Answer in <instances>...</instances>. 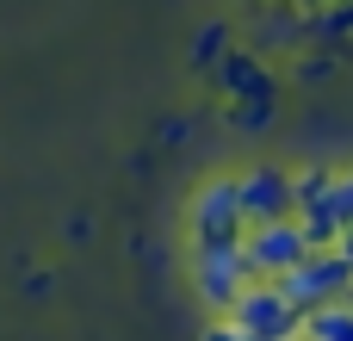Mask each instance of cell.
I'll list each match as a JSON object with an SVG mask.
<instances>
[{
  "instance_id": "obj_1",
  "label": "cell",
  "mask_w": 353,
  "mask_h": 341,
  "mask_svg": "<svg viewBox=\"0 0 353 341\" xmlns=\"http://www.w3.org/2000/svg\"><path fill=\"white\" fill-rule=\"evenodd\" d=\"M279 292H285V304L298 311V317H310V311H323V304H347L353 292V267L335 255V249H310L285 280H273Z\"/></svg>"
},
{
  "instance_id": "obj_2",
  "label": "cell",
  "mask_w": 353,
  "mask_h": 341,
  "mask_svg": "<svg viewBox=\"0 0 353 341\" xmlns=\"http://www.w3.org/2000/svg\"><path fill=\"white\" fill-rule=\"evenodd\" d=\"M192 249H242L248 236V217H242V199H236V180H205L192 193Z\"/></svg>"
},
{
  "instance_id": "obj_3",
  "label": "cell",
  "mask_w": 353,
  "mask_h": 341,
  "mask_svg": "<svg viewBox=\"0 0 353 341\" xmlns=\"http://www.w3.org/2000/svg\"><path fill=\"white\" fill-rule=\"evenodd\" d=\"M230 323H236L248 341H304V317L285 304V292H279L273 280H254V286L236 298Z\"/></svg>"
},
{
  "instance_id": "obj_4",
  "label": "cell",
  "mask_w": 353,
  "mask_h": 341,
  "mask_svg": "<svg viewBox=\"0 0 353 341\" xmlns=\"http://www.w3.org/2000/svg\"><path fill=\"white\" fill-rule=\"evenodd\" d=\"M310 255L304 242V224L298 217H279V224H254L242 236V261H248V280H285L298 261Z\"/></svg>"
},
{
  "instance_id": "obj_5",
  "label": "cell",
  "mask_w": 353,
  "mask_h": 341,
  "mask_svg": "<svg viewBox=\"0 0 353 341\" xmlns=\"http://www.w3.org/2000/svg\"><path fill=\"white\" fill-rule=\"evenodd\" d=\"M248 286H254V280H248L242 249H192V292H199V304H205V311L230 317V311H236V298H242Z\"/></svg>"
},
{
  "instance_id": "obj_6",
  "label": "cell",
  "mask_w": 353,
  "mask_h": 341,
  "mask_svg": "<svg viewBox=\"0 0 353 341\" xmlns=\"http://www.w3.org/2000/svg\"><path fill=\"white\" fill-rule=\"evenodd\" d=\"M236 199H242L248 230H254V224H279V217H292V168L254 162L248 174H236Z\"/></svg>"
},
{
  "instance_id": "obj_7",
  "label": "cell",
  "mask_w": 353,
  "mask_h": 341,
  "mask_svg": "<svg viewBox=\"0 0 353 341\" xmlns=\"http://www.w3.org/2000/svg\"><path fill=\"white\" fill-rule=\"evenodd\" d=\"M304 341H353V304H323L304 317Z\"/></svg>"
},
{
  "instance_id": "obj_8",
  "label": "cell",
  "mask_w": 353,
  "mask_h": 341,
  "mask_svg": "<svg viewBox=\"0 0 353 341\" xmlns=\"http://www.w3.org/2000/svg\"><path fill=\"white\" fill-rule=\"evenodd\" d=\"M329 180H335V168H323V162L298 168V174H292V217H298V211H310V205L329 193Z\"/></svg>"
},
{
  "instance_id": "obj_9",
  "label": "cell",
  "mask_w": 353,
  "mask_h": 341,
  "mask_svg": "<svg viewBox=\"0 0 353 341\" xmlns=\"http://www.w3.org/2000/svg\"><path fill=\"white\" fill-rule=\"evenodd\" d=\"M323 211L335 217V230H353V174H335V180H329Z\"/></svg>"
},
{
  "instance_id": "obj_10",
  "label": "cell",
  "mask_w": 353,
  "mask_h": 341,
  "mask_svg": "<svg viewBox=\"0 0 353 341\" xmlns=\"http://www.w3.org/2000/svg\"><path fill=\"white\" fill-rule=\"evenodd\" d=\"M223 87H230V93H254V87H261V68H248V62H230V68H223Z\"/></svg>"
},
{
  "instance_id": "obj_11",
  "label": "cell",
  "mask_w": 353,
  "mask_h": 341,
  "mask_svg": "<svg viewBox=\"0 0 353 341\" xmlns=\"http://www.w3.org/2000/svg\"><path fill=\"white\" fill-rule=\"evenodd\" d=\"M217 50H223V37H217V25H211V31H205V37H199V50H192V56H199V62H211V56H217Z\"/></svg>"
},
{
  "instance_id": "obj_12",
  "label": "cell",
  "mask_w": 353,
  "mask_h": 341,
  "mask_svg": "<svg viewBox=\"0 0 353 341\" xmlns=\"http://www.w3.org/2000/svg\"><path fill=\"white\" fill-rule=\"evenodd\" d=\"M335 255H341V261L353 267V230H341V242H335Z\"/></svg>"
},
{
  "instance_id": "obj_13",
  "label": "cell",
  "mask_w": 353,
  "mask_h": 341,
  "mask_svg": "<svg viewBox=\"0 0 353 341\" xmlns=\"http://www.w3.org/2000/svg\"><path fill=\"white\" fill-rule=\"evenodd\" d=\"M347 304H353V292H347Z\"/></svg>"
}]
</instances>
